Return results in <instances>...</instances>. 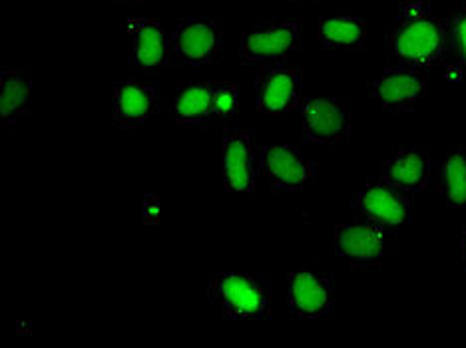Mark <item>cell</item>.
<instances>
[{"label": "cell", "instance_id": "6da1fadb", "mask_svg": "<svg viewBox=\"0 0 466 348\" xmlns=\"http://www.w3.org/2000/svg\"><path fill=\"white\" fill-rule=\"evenodd\" d=\"M444 25L431 13L429 0H405L389 30V50L402 68H431L442 58Z\"/></svg>", "mask_w": 466, "mask_h": 348}, {"label": "cell", "instance_id": "7a4b0ae2", "mask_svg": "<svg viewBox=\"0 0 466 348\" xmlns=\"http://www.w3.org/2000/svg\"><path fill=\"white\" fill-rule=\"evenodd\" d=\"M208 303L228 321H263L269 316L271 281L263 273L224 271L209 281Z\"/></svg>", "mask_w": 466, "mask_h": 348}, {"label": "cell", "instance_id": "3957f363", "mask_svg": "<svg viewBox=\"0 0 466 348\" xmlns=\"http://www.w3.org/2000/svg\"><path fill=\"white\" fill-rule=\"evenodd\" d=\"M399 251V234L373 224L337 225L335 253L355 271H380L389 257Z\"/></svg>", "mask_w": 466, "mask_h": 348}, {"label": "cell", "instance_id": "277c9868", "mask_svg": "<svg viewBox=\"0 0 466 348\" xmlns=\"http://www.w3.org/2000/svg\"><path fill=\"white\" fill-rule=\"evenodd\" d=\"M353 211L365 224L385 229H397L412 224V204L402 189L380 179H369L365 187L353 197Z\"/></svg>", "mask_w": 466, "mask_h": 348}, {"label": "cell", "instance_id": "5b68a950", "mask_svg": "<svg viewBox=\"0 0 466 348\" xmlns=\"http://www.w3.org/2000/svg\"><path fill=\"white\" fill-rule=\"evenodd\" d=\"M299 23L266 20L239 40V55L251 65H278L301 48Z\"/></svg>", "mask_w": 466, "mask_h": 348}, {"label": "cell", "instance_id": "8992f818", "mask_svg": "<svg viewBox=\"0 0 466 348\" xmlns=\"http://www.w3.org/2000/svg\"><path fill=\"white\" fill-rule=\"evenodd\" d=\"M221 28L211 18H189L169 36L172 58L186 66H214L221 56Z\"/></svg>", "mask_w": 466, "mask_h": 348}, {"label": "cell", "instance_id": "52a82bcc", "mask_svg": "<svg viewBox=\"0 0 466 348\" xmlns=\"http://www.w3.org/2000/svg\"><path fill=\"white\" fill-rule=\"evenodd\" d=\"M373 98L387 114H407L425 100L429 94V82L422 70L410 68H385L367 86Z\"/></svg>", "mask_w": 466, "mask_h": 348}, {"label": "cell", "instance_id": "ba28073f", "mask_svg": "<svg viewBox=\"0 0 466 348\" xmlns=\"http://www.w3.org/2000/svg\"><path fill=\"white\" fill-rule=\"evenodd\" d=\"M259 175L273 192H301L315 182L317 165L293 145H266L259 155Z\"/></svg>", "mask_w": 466, "mask_h": 348}, {"label": "cell", "instance_id": "9c48e42d", "mask_svg": "<svg viewBox=\"0 0 466 348\" xmlns=\"http://www.w3.org/2000/svg\"><path fill=\"white\" fill-rule=\"evenodd\" d=\"M303 72L299 68L263 65L256 78V108L261 114H289L301 105Z\"/></svg>", "mask_w": 466, "mask_h": 348}, {"label": "cell", "instance_id": "30bf717a", "mask_svg": "<svg viewBox=\"0 0 466 348\" xmlns=\"http://www.w3.org/2000/svg\"><path fill=\"white\" fill-rule=\"evenodd\" d=\"M303 134L311 144H345L351 138V112L339 98L301 100Z\"/></svg>", "mask_w": 466, "mask_h": 348}, {"label": "cell", "instance_id": "8fae6325", "mask_svg": "<svg viewBox=\"0 0 466 348\" xmlns=\"http://www.w3.org/2000/svg\"><path fill=\"white\" fill-rule=\"evenodd\" d=\"M112 125L118 130H140L160 112V98L152 84L120 80L112 84Z\"/></svg>", "mask_w": 466, "mask_h": 348}, {"label": "cell", "instance_id": "7c38bea8", "mask_svg": "<svg viewBox=\"0 0 466 348\" xmlns=\"http://www.w3.org/2000/svg\"><path fill=\"white\" fill-rule=\"evenodd\" d=\"M331 279L313 269H301L289 275L288 304L295 319L319 321L333 311Z\"/></svg>", "mask_w": 466, "mask_h": 348}, {"label": "cell", "instance_id": "4fadbf2b", "mask_svg": "<svg viewBox=\"0 0 466 348\" xmlns=\"http://www.w3.org/2000/svg\"><path fill=\"white\" fill-rule=\"evenodd\" d=\"M259 175V152L249 134L236 132L224 138V192L251 194Z\"/></svg>", "mask_w": 466, "mask_h": 348}, {"label": "cell", "instance_id": "5bb4252c", "mask_svg": "<svg viewBox=\"0 0 466 348\" xmlns=\"http://www.w3.org/2000/svg\"><path fill=\"white\" fill-rule=\"evenodd\" d=\"M128 33V62L136 70H156L169 62V38L160 23L147 18H130L126 25Z\"/></svg>", "mask_w": 466, "mask_h": 348}, {"label": "cell", "instance_id": "9a60e30c", "mask_svg": "<svg viewBox=\"0 0 466 348\" xmlns=\"http://www.w3.org/2000/svg\"><path fill=\"white\" fill-rule=\"evenodd\" d=\"M439 165L432 157L419 147H400L390 154L383 167L385 182L402 189L405 194L425 192V189L437 179Z\"/></svg>", "mask_w": 466, "mask_h": 348}, {"label": "cell", "instance_id": "2e32d148", "mask_svg": "<svg viewBox=\"0 0 466 348\" xmlns=\"http://www.w3.org/2000/svg\"><path fill=\"white\" fill-rule=\"evenodd\" d=\"M211 90H214V82H192L176 88L172 114L177 128H218L214 104H211Z\"/></svg>", "mask_w": 466, "mask_h": 348}, {"label": "cell", "instance_id": "e0dca14e", "mask_svg": "<svg viewBox=\"0 0 466 348\" xmlns=\"http://www.w3.org/2000/svg\"><path fill=\"white\" fill-rule=\"evenodd\" d=\"M33 102V74L26 68L0 72V128H10L28 114Z\"/></svg>", "mask_w": 466, "mask_h": 348}, {"label": "cell", "instance_id": "ac0fdd59", "mask_svg": "<svg viewBox=\"0 0 466 348\" xmlns=\"http://www.w3.org/2000/svg\"><path fill=\"white\" fill-rule=\"evenodd\" d=\"M437 189L451 209H466V145L452 147L442 157Z\"/></svg>", "mask_w": 466, "mask_h": 348}, {"label": "cell", "instance_id": "d6986e66", "mask_svg": "<svg viewBox=\"0 0 466 348\" xmlns=\"http://www.w3.org/2000/svg\"><path fill=\"white\" fill-rule=\"evenodd\" d=\"M319 42L329 50H359L367 42V23L353 15H333L319 20Z\"/></svg>", "mask_w": 466, "mask_h": 348}, {"label": "cell", "instance_id": "ffe728a7", "mask_svg": "<svg viewBox=\"0 0 466 348\" xmlns=\"http://www.w3.org/2000/svg\"><path fill=\"white\" fill-rule=\"evenodd\" d=\"M444 25L442 62L451 68H466V6H452L447 10Z\"/></svg>", "mask_w": 466, "mask_h": 348}, {"label": "cell", "instance_id": "44dd1931", "mask_svg": "<svg viewBox=\"0 0 466 348\" xmlns=\"http://www.w3.org/2000/svg\"><path fill=\"white\" fill-rule=\"evenodd\" d=\"M211 104L218 120V128H228L238 118L239 110V92L233 82H214L211 90Z\"/></svg>", "mask_w": 466, "mask_h": 348}, {"label": "cell", "instance_id": "7402d4cb", "mask_svg": "<svg viewBox=\"0 0 466 348\" xmlns=\"http://www.w3.org/2000/svg\"><path fill=\"white\" fill-rule=\"evenodd\" d=\"M462 261H464V267H466V231L462 234Z\"/></svg>", "mask_w": 466, "mask_h": 348}, {"label": "cell", "instance_id": "603a6c76", "mask_svg": "<svg viewBox=\"0 0 466 348\" xmlns=\"http://www.w3.org/2000/svg\"><path fill=\"white\" fill-rule=\"evenodd\" d=\"M124 3H137V0H124Z\"/></svg>", "mask_w": 466, "mask_h": 348}, {"label": "cell", "instance_id": "cb8c5ba5", "mask_svg": "<svg viewBox=\"0 0 466 348\" xmlns=\"http://www.w3.org/2000/svg\"><path fill=\"white\" fill-rule=\"evenodd\" d=\"M303 3H311V0H303Z\"/></svg>", "mask_w": 466, "mask_h": 348}, {"label": "cell", "instance_id": "d4e9b609", "mask_svg": "<svg viewBox=\"0 0 466 348\" xmlns=\"http://www.w3.org/2000/svg\"><path fill=\"white\" fill-rule=\"evenodd\" d=\"M462 3H464V6H466V0H462Z\"/></svg>", "mask_w": 466, "mask_h": 348}]
</instances>
